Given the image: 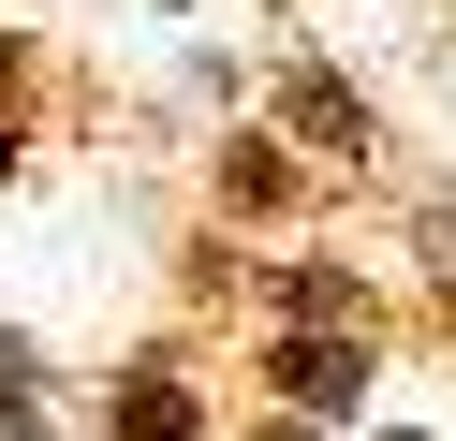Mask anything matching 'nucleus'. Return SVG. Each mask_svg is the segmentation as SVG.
I'll return each mask as SVG.
<instances>
[{"label":"nucleus","instance_id":"obj_1","mask_svg":"<svg viewBox=\"0 0 456 441\" xmlns=\"http://www.w3.org/2000/svg\"><path fill=\"white\" fill-rule=\"evenodd\" d=\"M280 397H295V412H354L368 397V353L354 339H295V353H280Z\"/></svg>","mask_w":456,"mask_h":441},{"label":"nucleus","instance_id":"obj_2","mask_svg":"<svg viewBox=\"0 0 456 441\" xmlns=\"http://www.w3.org/2000/svg\"><path fill=\"white\" fill-rule=\"evenodd\" d=\"M280 103H295L309 147H368V118H354V88H338V74H280Z\"/></svg>","mask_w":456,"mask_h":441},{"label":"nucleus","instance_id":"obj_3","mask_svg":"<svg viewBox=\"0 0 456 441\" xmlns=\"http://www.w3.org/2000/svg\"><path fill=\"white\" fill-rule=\"evenodd\" d=\"M118 441H207V427H191V397H177V382H118Z\"/></svg>","mask_w":456,"mask_h":441},{"label":"nucleus","instance_id":"obj_4","mask_svg":"<svg viewBox=\"0 0 456 441\" xmlns=\"http://www.w3.org/2000/svg\"><path fill=\"white\" fill-rule=\"evenodd\" d=\"M0 441H60V427H45V397H30V368H15V353H0Z\"/></svg>","mask_w":456,"mask_h":441},{"label":"nucleus","instance_id":"obj_5","mask_svg":"<svg viewBox=\"0 0 456 441\" xmlns=\"http://www.w3.org/2000/svg\"><path fill=\"white\" fill-rule=\"evenodd\" d=\"M265 441H309V427H265Z\"/></svg>","mask_w":456,"mask_h":441}]
</instances>
